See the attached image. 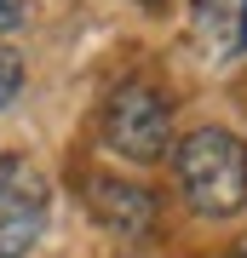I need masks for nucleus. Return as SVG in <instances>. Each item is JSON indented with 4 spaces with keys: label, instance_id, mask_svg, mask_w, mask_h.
<instances>
[{
    "label": "nucleus",
    "instance_id": "6e6552de",
    "mask_svg": "<svg viewBox=\"0 0 247 258\" xmlns=\"http://www.w3.org/2000/svg\"><path fill=\"white\" fill-rule=\"evenodd\" d=\"M138 6H161V0H138Z\"/></svg>",
    "mask_w": 247,
    "mask_h": 258
},
{
    "label": "nucleus",
    "instance_id": "f257e3e1",
    "mask_svg": "<svg viewBox=\"0 0 247 258\" xmlns=\"http://www.w3.org/2000/svg\"><path fill=\"white\" fill-rule=\"evenodd\" d=\"M173 172L190 212L202 218H236L247 212V144L224 126H202L173 149Z\"/></svg>",
    "mask_w": 247,
    "mask_h": 258
},
{
    "label": "nucleus",
    "instance_id": "f03ea898",
    "mask_svg": "<svg viewBox=\"0 0 247 258\" xmlns=\"http://www.w3.org/2000/svg\"><path fill=\"white\" fill-rule=\"evenodd\" d=\"M104 144L121 161H161L173 149V103H167L150 81H127L115 86L104 103Z\"/></svg>",
    "mask_w": 247,
    "mask_h": 258
},
{
    "label": "nucleus",
    "instance_id": "7ed1b4c3",
    "mask_svg": "<svg viewBox=\"0 0 247 258\" xmlns=\"http://www.w3.org/2000/svg\"><path fill=\"white\" fill-rule=\"evenodd\" d=\"M86 212L98 218V230H110L121 241H138V235L156 230L161 201H156V189H144L138 178L98 172V178H86Z\"/></svg>",
    "mask_w": 247,
    "mask_h": 258
},
{
    "label": "nucleus",
    "instance_id": "0eeeda50",
    "mask_svg": "<svg viewBox=\"0 0 247 258\" xmlns=\"http://www.w3.org/2000/svg\"><path fill=\"white\" fill-rule=\"evenodd\" d=\"M241 46H247V6H241Z\"/></svg>",
    "mask_w": 247,
    "mask_h": 258
},
{
    "label": "nucleus",
    "instance_id": "39448f33",
    "mask_svg": "<svg viewBox=\"0 0 247 258\" xmlns=\"http://www.w3.org/2000/svg\"><path fill=\"white\" fill-rule=\"evenodd\" d=\"M23 23V6L18 0H0V29H18Z\"/></svg>",
    "mask_w": 247,
    "mask_h": 258
},
{
    "label": "nucleus",
    "instance_id": "20e7f679",
    "mask_svg": "<svg viewBox=\"0 0 247 258\" xmlns=\"http://www.w3.org/2000/svg\"><path fill=\"white\" fill-rule=\"evenodd\" d=\"M18 92H23V57L12 46H0V109H6Z\"/></svg>",
    "mask_w": 247,
    "mask_h": 258
},
{
    "label": "nucleus",
    "instance_id": "423d86ee",
    "mask_svg": "<svg viewBox=\"0 0 247 258\" xmlns=\"http://www.w3.org/2000/svg\"><path fill=\"white\" fill-rule=\"evenodd\" d=\"M224 258H247V235H241V241H236V247H230Z\"/></svg>",
    "mask_w": 247,
    "mask_h": 258
}]
</instances>
